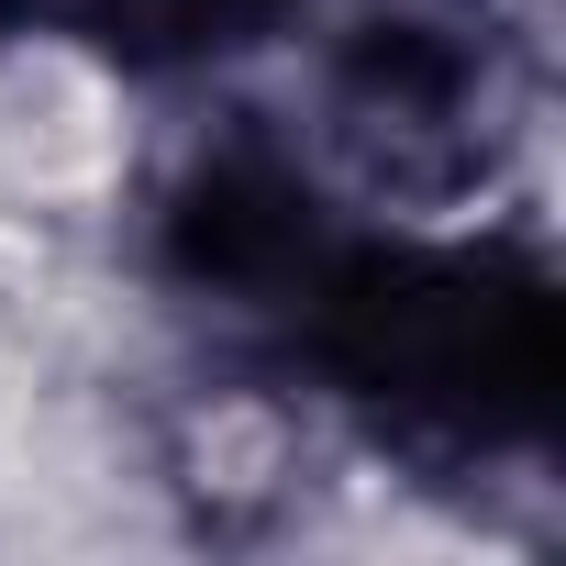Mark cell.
Masks as SVG:
<instances>
[{"instance_id": "6da1fadb", "label": "cell", "mask_w": 566, "mask_h": 566, "mask_svg": "<svg viewBox=\"0 0 566 566\" xmlns=\"http://www.w3.org/2000/svg\"><path fill=\"white\" fill-rule=\"evenodd\" d=\"M533 145V67L500 23V0H378L312 67L301 167L323 200L367 211H467Z\"/></svg>"}, {"instance_id": "277c9868", "label": "cell", "mask_w": 566, "mask_h": 566, "mask_svg": "<svg viewBox=\"0 0 566 566\" xmlns=\"http://www.w3.org/2000/svg\"><path fill=\"white\" fill-rule=\"evenodd\" d=\"M266 0H123L112 34L123 45H222L233 23H255Z\"/></svg>"}, {"instance_id": "5b68a950", "label": "cell", "mask_w": 566, "mask_h": 566, "mask_svg": "<svg viewBox=\"0 0 566 566\" xmlns=\"http://www.w3.org/2000/svg\"><path fill=\"white\" fill-rule=\"evenodd\" d=\"M12 23H45V34H112L123 0H0Z\"/></svg>"}, {"instance_id": "7a4b0ae2", "label": "cell", "mask_w": 566, "mask_h": 566, "mask_svg": "<svg viewBox=\"0 0 566 566\" xmlns=\"http://www.w3.org/2000/svg\"><path fill=\"white\" fill-rule=\"evenodd\" d=\"M312 334H323L334 378L444 467H467V455H489L511 433H544L555 301H544L533 266H511L489 244L345 255Z\"/></svg>"}, {"instance_id": "3957f363", "label": "cell", "mask_w": 566, "mask_h": 566, "mask_svg": "<svg viewBox=\"0 0 566 566\" xmlns=\"http://www.w3.org/2000/svg\"><path fill=\"white\" fill-rule=\"evenodd\" d=\"M312 478H323V433L277 378L222 367L145 411V489L211 533H255L277 511H301Z\"/></svg>"}, {"instance_id": "8992f818", "label": "cell", "mask_w": 566, "mask_h": 566, "mask_svg": "<svg viewBox=\"0 0 566 566\" xmlns=\"http://www.w3.org/2000/svg\"><path fill=\"white\" fill-rule=\"evenodd\" d=\"M0 45H12V12H0Z\"/></svg>"}]
</instances>
